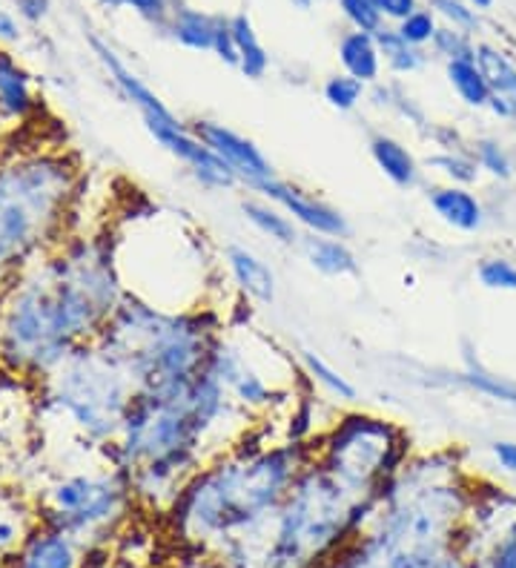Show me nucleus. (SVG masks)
<instances>
[{"instance_id":"obj_12","label":"nucleus","mask_w":516,"mask_h":568,"mask_svg":"<svg viewBox=\"0 0 516 568\" xmlns=\"http://www.w3.org/2000/svg\"><path fill=\"white\" fill-rule=\"evenodd\" d=\"M87 560V546L72 534L41 523L14 551L12 568H81Z\"/></svg>"},{"instance_id":"obj_8","label":"nucleus","mask_w":516,"mask_h":568,"mask_svg":"<svg viewBox=\"0 0 516 568\" xmlns=\"http://www.w3.org/2000/svg\"><path fill=\"white\" fill-rule=\"evenodd\" d=\"M132 499L130 477L112 465L101 474H69L43 497L41 520L92 546L127 520Z\"/></svg>"},{"instance_id":"obj_32","label":"nucleus","mask_w":516,"mask_h":568,"mask_svg":"<svg viewBox=\"0 0 516 568\" xmlns=\"http://www.w3.org/2000/svg\"><path fill=\"white\" fill-rule=\"evenodd\" d=\"M431 49H434V55L442 58L445 63L468 61V58L476 55V38L471 36V32H462V29L445 27V23H442Z\"/></svg>"},{"instance_id":"obj_13","label":"nucleus","mask_w":516,"mask_h":568,"mask_svg":"<svg viewBox=\"0 0 516 568\" xmlns=\"http://www.w3.org/2000/svg\"><path fill=\"white\" fill-rule=\"evenodd\" d=\"M224 267H227L230 282L235 284L244 305H273L279 278H275L273 267L253 247L239 242L227 244L224 247Z\"/></svg>"},{"instance_id":"obj_11","label":"nucleus","mask_w":516,"mask_h":568,"mask_svg":"<svg viewBox=\"0 0 516 568\" xmlns=\"http://www.w3.org/2000/svg\"><path fill=\"white\" fill-rule=\"evenodd\" d=\"M92 47H95L98 52V61H101L103 67H107V72H110L118 92H121V95H124L127 101L141 112V121H144L146 132L161 130V126L181 124L179 115H175V112H172L170 106H166L164 101H161V98L146 87L144 78H138L135 72H132L130 67L115 55V49H110L103 41H98V38H92Z\"/></svg>"},{"instance_id":"obj_9","label":"nucleus","mask_w":516,"mask_h":568,"mask_svg":"<svg viewBox=\"0 0 516 568\" xmlns=\"http://www.w3.org/2000/svg\"><path fill=\"white\" fill-rule=\"evenodd\" d=\"M190 126L233 170L241 187H247L255 193L264 181L275 179L273 161L262 153V146L255 144L253 139H247V135H241L239 130L221 124V121H193Z\"/></svg>"},{"instance_id":"obj_30","label":"nucleus","mask_w":516,"mask_h":568,"mask_svg":"<svg viewBox=\"0 0 516 568\" xmlns=\"http://www.w3.org/2000/svg\"><path fill=\"white\" fill-rule=\"evenodd\" d=\"M322 98L336 112H353L362 106V101H367V83L347 75V72H338V75H331L324 81Z\"/></svg>"},{"instance_id":"obj_40","label":"nucleus","mask_w":516,"mask_h":568,"mask_svg":"<svg viewBox=\"0 0 516 568\" xmlns=\"http://www.w3.org/2000/svg\"><path fill=\"white\" fill-rule=\"evenodd\" d=\"M490 457L499 465V471L516 477V439H494L490 443Z\"/></svg>"},{"instance_id":"obj_45","label":"nucleus","mask_w":516,"mask_h":568,"mask_svg":"<svg viewBox=\"0 0 516 568\" xmlns=\"http://www.w3.org/2000/svg\"><path fill=\"white\" fill-rule=\"evenodd\" d=\"M514 124H516V121H514Z\"/></svg>"},{"instance_id":"obj_6","label":"nucleus","mask_w":516,"mask_h":568,"mask_svg":"<svg viewBox=\"0 0 516 568\" xmlns=\"http://www.w3.org/2000/svg\"><path fill=\"white\" fill-rule=\"evenodd\" d=\"M43 394L87 443L103 448L118 437L135 385L124 367L90 342L43 376Z\"/></svg>"},{"instance_id":"obj_1","label":"nucleus","mask_w":516,"mask_h":568,"mask_svg":"<svg viewBox=\"0 0 516 568\" xmlns=\"http://www.w3.org/2000/svg\"><path fill=\"white\" fill-rule=\"evenodd\" d=\"M0 298V365L23 379H43L75 347L101 336L127 291L112 244L92 236L61 244Z\"/></svg>"},{"instance_id":"obj_2","label":"nucleus","mask_w":516,"mask_h":568,"mask_svg":"<svg viewBox=\"0 0 516 568\" xmlns=\"http://www.w3.org/2000/svg\"><path fill=\"white\" fill-rule=\"evenodd\" d=\"M316 443H270L262 430H250L181 488L170 506L175 534L186 546L213 551L239 540L267 542L284 497L316 459Z\"/></svg>"},{"instance_id":"obj_41","label":"nucleus","mask_w":516,"mask_h":568,"mask_svg":"<svg viewBox=\"0 0 516 568\" xmlns=\"http://www.w3.org/2000/svg\"><path fill=\"white\" fill-rule=\"evenodd\" d=\"M14 7L27 21H41L43 14L49 12V0H14Z\"/></svg>"},{"instance_id":"obj_36","label":"nucleus","mask_w":516,"mask_h":568,"mask_svg":"<svg viewBox=\"0 0 516 568\" xmlns=\"http://www.w3.org/2000/svg\"><path fill=\"white\" fill-rule=\"evenodd\" d=\"M103 7L110 9H135L144 21H150L152 27L166 29V21H170L172 9L179 7L175 0H101Z\"/></svg>"},{"instance_id":"obj_22","label":"nucleus","mask_w":516,"mask_h":568,"mask_svg":"<svg viewBox=\"0 0 516 568\" xmlns=\"http://www.w3.org/2000/svg\"><path fill=\"white\" fill-rule=\"evenodd\" d=\"M299 367H302L304 379L313 385V388H322L324 394L336 399L338 405H356L358 403V388L353 385L347 376L333 367L331 362L318 356L316 351H299Z\"/></svg>"},{"instance_id":"obj_37","label":"nucleus","mask_w":516,"mask_h":568,"mask_svg":"<svg viewBox=\"0 0 516 568\" xmlns=\"http://www.w3.org/2000/svg\"><path fill=\"white\" fill-rule=\"evenodd\" d=\"M213 52L219 55V61H224L227 67H235V70H239V49H235L233 27H230V18H224V14H221L219 32H215Z\"/></svg>"},{"instance_id":"obj_5","label":"nucleus","mask_w":516,"mask_h":568,"mask_svg":"<svg viewBox=\"0 0 516 568\" xmlns=\"http://www.w3.org/2000/svg\"><path fill=\"white\" fill-rule=\"evenodd\" d=\"M78 190V166L63 153L34 150L0 161V296L47 244L63 233Z\"/></svg>"},{"instance_id":"obj_20","label":"nucleus","mask_w":516,"mask_h":568,"mask_svg":"<svg viewBox=\"0 0 516 568\" xmlns=\"http://www.w3.org/2000/svg\"><path fill=\"white\" fill-rule=\"evenodd\" d=\"M221 14L201 12L193 7H179L172 9L170 21H166V32L179 47L193 49V52H213L215 32H219Z\"/></svg>"},{"instance_id":"obj_21","label":"nucleus","mask_w":516,"mask_h":568,"mask_svg":"<svg viewBox=\"0 0 516 568\" xmlns=\"http://www.w3.org/2000/svg\"><path fill=\"white\" fill-rule=\"evenodd\" d=\"M474 61L488 81L490 98H503L516 106V58L496 43L476 41Z\"/></svg>"},{"instance_id":"obj_35","label":"nucleus","mask_w":516,"mask_h":568,"mask_svg":"<svg viewBox=\"0 0 516 568\" xmlns=\"http://www.w3.org/2000/svg\"><path fill=\"white\" fill-rule=\"evenodd\" d=\"M338 12L344 14V21L351 23V29L358 32H371L376 36L378 29L385 27V18L373 7V0H336Z\"/></svg>"},{"instance_id":"obj_42","label":"nucleus","mask_w":516,"mask_h":568,"mask_svg":"<svg viewBox=\"0 0 516 568\" xmlns=\"http://www.w3.org/2000/svg\"><path fill=\"white\" fill-rule=\"evenodd\" d=\"M18 38H21V29H18L14 18L7 9H0V41H18Z\"/></svg>"},{"instance_id":"obj_26","label":"nucleus","mask_w":516,"mask_h":568,"mask_svg":"<svg viewBox=\"0 0 516 568\" xmlns=\"http://www.w3.org/2000/svg\"><path fill=\"white\" fill-rule=\"evenodd\" d=\"M376 43H378V52H382V61H385L387 70L393 75H413V72L425 70L427 63V52L419 47H411L405 38L396 32V27H382L376 32Z\"/></svg>"},{"instance_id":"obj_28","label":"nucleus","mask_w":516,"mask_h":568,"mask_svg":"<svg viewBox=\"0 0 516 568\" xmlns=\"http://www.w3.org/2000/svg\"><path fill=\"white\" fill-rule=\"evenodd\" d=\"M471 153H474L482 175H490L494 181L516 179V155L503 139H496V135H476V139H471Z\"/></svg>"},{"instance_id":"obj_3","label":"nucleus","mask_w":516,"mask_h":568,"mask_svg":"<svg viewBox=\"0 0 516 568\" xmlns=\"http://www.w3.org/2000/svg\"><path fill=\"white\" fill-rule=\"evenodd\" d=\"M221 331L219 307L164 311L127 293L95 345L124 367L135 390H161L199 376Z\"/></svg>"},{"instance_id":"obj_38","label":"nucleus","mask_w":516,"mask_h":568,"mask_svg":"<svg viewBox=\"0 0 516 568\" xmlns=\"http://www.w3.org/2000/svg\"><path fill=\"white\" fill-rule=\"evenodd\" d=\"M427 139L434 141L436 150H468L471 139H465L456 126L451 124H436L427 130Z\"/></svg>"},{"instance_id":"obj_15","label":"nucleus","mask_w":516,"mask_h":568,"mask_svg":"<svg viewBox=\"0 0 516 568\" xmlns=\"http://www.w3.org/2000/svg\"><path fill=\"white\" fill-rule=\"evenodd\" d=\"M367 153H371L378 173L385 175L393 187L416 190L422 184V161L416 159V153H413L405 141L391 135V132H371V139H367Z\"/></svg>"},{"instance_id":"obj_7","label":"nucleus","mask_w":516,"mask_h":568,"mask_svg":"<svg viewBox=\"0 0 516 568\" xmlns=\"http://www.w3.org/2000/svg\"><path fill=\"white\" fill-rule=\"evenodd\" d=\"M316 459L347 486L382 499L411 459V434L365 410H344L316 443Z\"/></svg>"},{"instance_id":"obj_23","label":"nucleus","mask_w":516,"mask_h":568,"mask_svg":"<svg viewBox=\"0 0 516 568\" xmlns=\"http://www.w3.org/2000/svg\"><path fill=\"white\" fill-rule=\"evenodd\" d=\"M230 27H233L235 49H239V72L250 81H262L270 72V52L264 49V43L259 41V32L253 27V18L247 12H235L230 18Z\"/></svg>"},{"instance_id":"obj_16","label":"nucleus","mask_w":516,"mask_h":568,"mask_svg":"<svg viewBox=\"0 0 516 568\" xmlns=\"http://www.w3.org/2000/svg\"><path fill=\"white\" fill-rule=\"evenodd\" d=\"M239 207L241 215H244V222H247L255 233H262L267 242L279 244V247H299V244H302V227H299L279 204L267 202L264 195H247V199H241Z\"/></svg>"},{"instance_id":"obj_17","label":"nucleus","mask_w":516,"mask_h":568,"mask_svg":"<svg viewBox=\"0 0 516 568\" xmlns=\"http://www.w3.org/2000/svg\"><path fill=\"white\" fill-rule=\"evenodd\" d=\"M302 256L307 258V264L316 273L327 278H347L358 276V256L353 253V247L347 244V239H333V236H316V233H304Z\"/></svg>"},{"instance_id":"obj_18","label":"nucleus","mask_w":516,"mask_h":568,"mask_svg":"<svg viewBox=\"0 0 516 568\" xmlns=\"http://www.w3.org/2000/svg\"><path fill=\"white\" fill-rule=\"evenodd\" d=\"M38 110V95L32 90V78L0 49V115L9 121H29Z\"/></svg>"},{"instance_id":"obj_24","label":"nucleus","mask_w":516,"mask_h":568,"mask_svg":"<svg viewBox=\"0 0 516 568\" xmlns=\"http://www.w3.org/2000/svg\"><path fill=\"white\" fill-rule=\"evenodd\" d=\"M367 98H371L378 110L393 112L396 119H402L405 124H411L413 130H419L422 135H427V130L434 126L431 121H427V115H425V110H422L419 101H416V98H413L399 81L373 83L371 90H367Z\"/></svg>"},{"instance_id":"obj_29","label":"nucleus","mask_w":516,"mask_h":568,"mask_svg":"<svg viewBox=\"0 0 516 568\" xmlns=\"http://www.w3.org/2000/svg\"><path fill=\"white\" fill-rule=\"evenodd\" d=\"M427 170H434L445 184H459V187H474L482 179V170L476 164L474 153L468 150H434L425 159Z\"/></svg>"},{"instance_id":"obj_25","label":"nucleus","mask_w":516,"mask_h":568,"mask_svg":"<svg viewBox=\"0 0 516 568\" xmlns=\"http://www.w3.org/2000/svg\"><path fill=\"white\" fill-rule=\"evenodd\" d=\"M476 351H465L462 354V362H465V371L459 374L462 385H468L476 394L488 396L494 403H503L516 408V382L508 379V376H496L490 374L488 367L482 365L479 356H474Z\"/></svg>"},{"instance_id":"obj_44","label":"nucleus","mask_w":516,"mask_h":568,"mask_svg":"<svg viewBox=\"0 0 516 568\" xmlns=\"http://www.w3.org/2000/svg\"><path fill=\"white\" fill-rule=\"evenodd\" d=\"M290 3H293L299 12H310V9L316 7V0H290Z\"/></svg>"},{"instance_id":"obj_27","label":"nucleus","mask_w":516,"mask_h":568,"mask_svg":"<svg viewBox=\"0 0 516 568\" xmlns=\"http://www.w3.org/2000/svg\"><path fill=\"white\" fill-rule=\"evenodd\" d=\"M445 78L462 104L471 106V110H488L490 87L485 81V75H482L479 67H476L474 58L445 63Z\"/></svg>"},{"instance_id":"obj_4","label":"nucleus","mask_w":516,"mask_h":568,"mask_svg":"<svg viewBox=\"0 0 516 568\" xmlns=\"http://www.w3.org/2000/svg\"><path fill=\"white\" fill-rule=\"evenodd\" d=\"M378 497L347 486L318 459L296 477L270 528L264 568H324L371 523Z\"/></svg>"},{"instance_id":"obj_19","label":"nucleus","mask_w":516,"mask_h":568,"mask_svg":"<svg viewBox=\"0 0 516 568\" xmlns=\"http://www.w3.org/2000/svg\"><path fill=\"white\" fill-rule=\"evenodd\" d=\"M336 52H338V63H342V72L358 78V81L367 83V87L382 81L385 61H382V52H378L376 36L351 29V32H344V36L338 38Z\"/></svg>"},{"instance_id":"obj_34","label":"nucleus","mask_w":516,"mask_h":568,"mask_svg":"<svg viewBox=\"0 0 516 568\" xmlns=\"http://www.w3.org/2000/svg\"><path fill=\"white\" fill-rule=\"evenodd\" d=\"M427 7L434 9V14L445 27L462 29V32H471V36L479 29V12L471 9L465 0H427Z\"/></svg>"},{"instance_id":"obj_31","label":"nucleus","mask_w":516,"mask_h":568,"mask_svg":"<svg viewBox=\"0 0 516 568\" xmlns=\"http://www.w3.org/2000/svg\"><path fill=\"white\" fill-rule=\"evenodd\" d=\"M476 282L485 291L516 293V262L508 256H485L476 262Z\"/></svg>"},{"instance_id":"obj_39","label":"nucleus","mask_w":516,"mask_h":568,"mask_svg":"<svg viewBox=\"0 0 516 568\" xmlns=\"http://www.w3.org/2000/svg\"><path fill=\"white\" fill-rule=\"evenodd\" d=\"M373 7L382 12V18H385V21L399 23V21H405L407 14H413L416 9H419V0H373Z\"/></svg>"},{"instance_id":"obj_10","label":"nucleus","mask_w":516,"mask_h":568,"mask_svg":"<svg viewBox=\"0 0 516 568\" xmlns=\"http://www.w3.org/2000/svg\"><path fill=\"white\" fill-rule=\"evenodd\" d=\"M255 195H264L267 202L279 204L302 227V233H316V236L333 239L351 236V222H347V215L342 210L313 195L310 190L299 187V184L279 179V175L264 181L262 187L255 190Z\"/></svg>"},{"instance_id":"obj_43","label":"nucleus","mask_w":516,"mask_h":568,"mask_svg":"<svg viewBox=\"0 0 516 568\" xmlns=\"http://www.w3.org/2000/svg\"><path fill=\"white\" fill-rule=\"evenodd\" d=\"M471 9H476V12H488V9H494V0H465Z\"/></svg>"},{"instance_id":"obj_14","label":"nucleus","mask_w":516,"mask_h":568,"mask_svg":"<svg viewBox=\"0 0 516 568\" xmlns=\"http://www.w3.org/2000/svg\"><path fill=\"white\" fill-rule=\"evenodd\" d=\"M427 207L445 227L462 236H474L488 222L485 202L474 193V187H459V184H431L425 190Z\"/></svg>"},{"instance_id":"obj_33","label":"nucleus","mask_w":516,"mask_h":568,"mask_svg":"<svg viewBox=\"0 0 516 568\" xmlns=\"http://www.w3.org/2000/svg\"><path fill=\"white\" fill-rule=\"evenodd\" d=\"M439 27H442V23H439V18L434 14V9H431V7L422 9L419 7L413 14H407L405 21L396 23V32H399V36L405 38L411 47L425 49V47H431V43H434Z\"/></svg>"}]
</instances>
